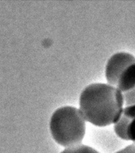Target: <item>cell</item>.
Here are the masks:
<instances>
[{"label": "cell", "instance_id": "2", "mask_svg": "<svg viewBox=\"0 0 135 153\" xmlns=\"http://www.w3.org/2000/svg\"><path fill=\"white\" fill-rule=\"evenodd\" d=\"M49 129L58 145L71 147L82 143L86 133V121L76 107L61 106L52 113Z\"/></svg>", "mask_w": 135, "mask_h": 153}, {"label": "cell", "instance_id": "5", "mask_svg": "<svg viewBox=\"0 0 135 153\" xmlns=\"http://www.w3.org/2000/svg\"><path fill=\"white\" fill-rule=\"evenodd\" d=\"M60 153H100L94 148L85 144L76 145L71 147L65 148L62 152Z\"/></svg>", "mask_w": 135, "mask_h": 153}, {"label": "cell", "instance_id": "3", "mask_svg": "<svg viewBox=\"0 0 135 153\" xmlns=\"http://www.w3.org/2000/svg\"><path fill=\"white\" fill-rule=\"evenodd\" d=\"M108 84L122 94L135 87V57L128 52H117L108 60L105 66Z\"/></svg>", "mask_w": 135, "mask_h": 153}, {"label": "cell", "instance_id": "1", "mask_svg": "<svg viewBox=\"0 0 135 153\" xmlns=\"http://www.w3.org/2000/svg\"><path fill=\"white\" fill-rule=\"evenodd\" d=\"M124 105L123 94L108 83L90 84L79 97V111L85 121L98 127L116 123Z\"/></svg>", "mask_w": 135, "mask_h": 153}, {"label": "cell", "instance_id": "6", "mask_svg": "<svg viewBox=\"0 0 135 153\" xmlns=\"http://www.w3.org/2000/svg\"><path fill=\"white\" fill-rule=\"evenodd\" d=\"M125 106L135 104V87L130 91L123 94Z\"/></svg>", "mask_w": 135, "mask_h": 153}, {"label": "cell", "instance_id": "7", "mask_svg": "<svg viewBox=\"0 0 135 153\" xmlns=\"http://www.w3.org/2000/svg\"><path fill=\"white\" fill-rule=\"evenodd\" d=\"M115 153H135V143L125 146L123 149H120Z\"/></svg>", "mask_w": 135, "mask_h": 153}, {"label": "cell", "instance_id": "4", "mask_svg": "<svg viewBox=\"0 0 135 153\" xmlns=\"http://www.w3.org/2000/svg\"><path fill=\"white\" fill-rule=\"evenodd\" d=\"M113 129L119 138L135 143V104L125 106Z\"/></svg>", "mask_w": 135, "mask_h": 153}]
</instances>
